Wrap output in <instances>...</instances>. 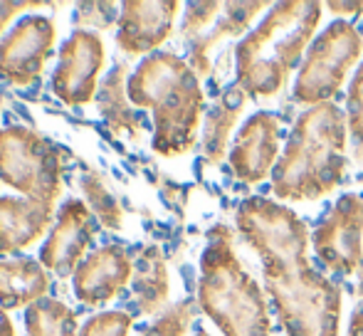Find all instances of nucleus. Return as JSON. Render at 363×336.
Instances as JSON below:
<instances>
[{
  "mask_svg": "<svg viewBox=\"0 0 363 336\" xmlns=\"http://www.w3.org/2000/svg\"><path fill=\"white\" fill-rule=\"evenodd\" d=\"M267 8V3H225V13L213 25L208 33L196 38L191 43V55H188V65L198 77H208L213 72L211 52L218 47L223 40L238 38L250 28L255 18Z\"/></svg>",
  "mask_w": 363,
  "mask_h": 336,
  "instance_id": "nucleus-17",
  "label": "nucleus"
},
{
  "mask_svg": "<svg viewBox=\"0 0 363 336\" xmlns=\"http://www.w3.org/2000/svg\"><path fill=\"white\" fill-rule=\"evenodd\" d=\"M319 262L339 274H354L363 259V193H344L311 235Z\"/></svg>",
  "mask_w": 363,
  "mask_h": 336,
  "instance_id": "nucleus-8",
  "label": "nucleus"
},
{
  "mask_svg": "<svg viewBox=\"0 0 363 336\" xmlns=\"http://www.w3.org/2000/svg\"><path fill=\"white\" fill-rule=\"evenodd\" d=\"M50 277L43 262L33 257L0 259V307L25 309L45 299Z\"/></svg>",
  "mask_w": 363,
  "mask_h": 336,
  "instance_id": "nucleus-18",
  "label": "nucleus"
},
{
  "mask_svg": "<svg viewBox=\"0 0 363 336\" xmlns=\"http://www.w3.org/2000/svg\"><path fill=\"white\" fill-rule=\"evenodd\" d=\"M326 8L329 10H334L336 15H363V3H326Z\"/></svg>",
  "mask_w": 363,
  "mask_h": 336,
  "instance_id": "nucleus-29",
  "label": "nucleus"
},
{
  "mask_svg": "<svg viewBox=\"0 0 363 336\" xmlns=\"http://www.w3.org/2000/svg\"><path fill=\"white\" fill-rule=\"evenodd\" d=\"M361 52L359 28L346 20H334L306 50L294 82V99L306 106L331 101L341 91L351 67L361 60Z\"/></svg>",
  "mask_w": 363,
  "mask_h": 336,
  "instance_id": "nucleus-7",
  "label": "nucleus"
},
{
  "mask_svg": "<svg viewBox=\"0 0 363 336\" xmlns=\"http://www.w3.org/2000/svg\"><path fill=\"white\" fill-rule=\"evenodd\" d=\"M129 65L116 62L101 79L96 91V106L101 119L116 136L126 134L129 139L139 141L144 134V119L129 99Z\"/></svg>",
  "mask_w": 363,
  "mask_h": 336,
  "instance_id": "nucleus-16",
  "label": "nucleus"
},
{
  "mask_svg": "<svg viewBox=\"0 0 363 336\" xmlns=\"http://www.w3.org/2000/svg\"><path fill=\"white\" fill-rule=\"evenodd\" d=\"M74 297L86 307H101L126 289L134 277V257L121 245H104L89 252L72 274Z\"/></svg>",
  "mask_w": 363,
  "mask_h": 336,
  "instance_id": "nucleus-14",
  "label": "nucleus"
},
{
  "mask_svg": "<svg viewBox=\"0 0 363 336\" xmlns=\"http://www.w3.org/2000/svg\"><path fill=\"white\" fill-rule=\"evenodd\" d=\"M57 40V25L48 15H25L0 40V77L15 86H33L45 72Z\"/></svg>",
  "mask_w": 363,
  "mask_h": 336,
  "instance_id": "nucleus-9",
  "label": "nucleus"
},
{
  "mask_svg": "<svg viewBox=\"0 0 363 336\" xmlns=\"http://www.w3.org/2000/svg\"><path fill=\"white\" fill-rule=\"evenodd\" d=\"M181 10L176 0H126L116 23V47L124 55H146L161 47L173 33Z\"/></svg>",
  "mask_w": 363,
  "mask_h": 336,
  "instance_id": "nucleus-13",
  "label": "nucleus"
},
{
  "mask_svg": "<svg viewBox=\"0 0 363 336\" xmlns=\"http://www.w3.org/2000/svg\"><path fill=\"white\" fill-rule=\"evenodd\" d=\"M119 13L121 5L114 3H79L74 8L72 23L77 25V30H109L114 23H119Z\"/></svg>",
  "mask_w": 363,
  "mask_h": 336,
  "instance_id": "nucleus-25",
  "label": "nucleus"
},
{
  "mask_svg": "<svg viewBox=\"0 0 363 336\" xmlns=\"http://www.w3.org/2000/svg\"><path fill=\"white\" fill-rule=\"evenodd\" d=\"M129 99L153 116L151 146L158 156L173 159L196 146L206 94L188 60L176 52H153L129 77Z\"/></svg>",
  "mask_w": 363,
  "mask_h": 336,
  "instance_id": "nucleus-4",
  "label": "nucleus"
},
{
  "mask_svg": "<svg viewBox=\"0 0 363 336\" xmlns=\"http://www.w3.org/2000/svg\"><path fill=\"white\" fill-rule=\"evenodd\" d=\"M346 141L349 121L339 104L326 101L301 111L272 171L274 196L287 203H309L334 193L349 166Z\"/></svg>",
  "mask_w": 363,
  "mask_h": 336,
  "instance_id": "nucleus-2",
  "label": "nucleus"
},
{
  "mask_svg": "<svg viewBox=\"0 0 363 336\" xmlns=\"http://www.w3.org/2000/svg\"><path fill=\"white\" fill-rule=\"evenodd\" d=\"M346 121H349V136L354 144L356 161H361L363 156V65L359 72L354 74L346 94Z\"/></svg>",
  "mask_w": 363,
  "mask_h": 336,
  "instance_id": "nucleus-24",
  "label": "nucleus"
},
{
  "mask_svg": "<svg viewBox=\"0 0 363 336\" xmlns=\"http://www.w3.org/2000/svg\"><path fill=\"white\" fill-rule=\"evenodd\" d=\"M250 96L238 84L228 86L223 94L213 101V106L206 111V126H203V159L208 166L223 164L225 154H230V134L238 126L242 109Z\"/></svg>",
  "mask_w": 363,
  "mask_h": 336,
  "instance_id": "nucleus-19",
  "label": "nucleus"
},
{
  "mask_svg": "<svg viewBox=\"0 0 363 336\" xmlns=\"http://www.w3.org/2000/svg\"><path fill=\"white\" fill-rule=\"evenodd\" d=\"M0 183L55 208L62 196V151L28 126L0 129Z\"/></svg>",
  "mask_w": 363,
  "mask_h": 336,
  "instance_id": "nucleus-6",
  "label": "nucleus"
},
{
  "mask_svg": "<svg viewBox=\"0 0 363 336\" xmlns=\"http://www.w3.org/2000/svg\"><path fill=\"white\" fill-rule=\"evenodd\" d=\"M198 307L225 336H272L262 287L235 252L233 230L213 225L201 254Z\"/></svg>",
  "mask_w": 363,
  "mask_h": 336,
  "instance_id": "nucleus-5",
  "label": "nucleus"
},
{
  "mask_svg": "<svg viewBox=\"0 0 363 336\" xmlns=\"http://www.w3.org/2000/svg\"><path fill=\"white\" fill-rule=\"evenodd\" d=\"M356 292L363 297V259H361V267H359V289H356Z\"/></svg>",
  "mask_w": 363,
  "mask_h": 336,
  "instance_id": "nucleus-32",
  "label": "nucleus"
},
{
  "mask_svg": "<svg viewBox=\"0 0 363 336\" xmlns=\"http://www.w3.org/2000/svg\"><path fill=\"white\" fill-rule=\"evenodd\" d=\"M279 116L272 111H257L245 121L230 146V168L235 178L257 186L274 171L279 161Z\"/></svg>",
  "mask_w": 363,
  "mask_h": 336,
  "instance_id": "nucleus-12",
  "label": "nucleus"
},
{
  "mask_svg": "<svg viewBox=\"0 0 363 336\" xmlns=\"http://www.w3.org/2000/svg\"><path fill=\"white\" fill-rule=\"evenodd\" d=\"M321 23V3L284 0L235 45V84L250 99H272L289 82Z\"/></svg>",
  "mask_w": 363,
  "mask_h": 336,
  "instance_id": "nucleus-3",
  "label": "nucleus"
},
{
  "mask_svg": "<svg viewBox=\"0 0 363 336\" xmlns=\"http://www.w3.org/2000/svg\"><path fill=\"white\" fill-rule=\"evenodd\" d=\"M25 336H79L74 309L52 297H45L25 312Z\"/></svg>",
  "mask_w": 363,
  "mask_h": 336,
  "instance_id": "nucleus-21",
  "label": "nucleus"
},
{
  "mask_svg": "<svg viewBox=\"0 0 363 336\" xmlns=\"http://www.w3.org/2000/svg\"><path fill=\"white\" fill-rule=\"evenodd\" d=\"M96 218L86 208L84 201L69 198L57 211L52 228L48 233V240L40 250V262L45 269L55 272L60 279L77 272L82 259L86 257V250L94 242L96 235Z\"/></svg>",
  "mask_w": 363,
  "mask_h": 336,
  "instance_id": "nucleus-11",
  "label": "nucleus"
},
{
  "mask_svg": "<svg viewBox=\"0 0 363 336\" xmlns=\"http://www.w3.org/2000/svg\"><path fill=\"white\" fill-rule=\"evenodd\" d=\"M220 10H225V3H188L181 25L183 38H188L193 43L203 33H208L213 28V23H218L220 15H223Z\"/></svg>",
  "mask_w": 363,
  "mask_h": 336,
  "instance_id": "nucleus-26",
  "label": "nucleus"
},
{
  "mask_svg": "<svg viewBox=\"0 0 363 336\" xmlns=\"http://www.w3.org/2000/svg\"><path fill=\"white\" fill-rule=\"evenodd\" d=\"M134 317L121 309H111V312L94 314L84 322L79 329V336H129Z\"/></svg>",
  "mask_w": 363,
  "mask_h": 336,
  "instance_id": "nucleus-27",
  "label": "nucleus"
},
{
  "mask_svg": "<svg viewBox=\"0 0 363 336\" xmlns=\"http://www.w3.org/2000/svg\"><path fill=\"white\" fill-rule=\"evenodd\" d=\"M0 336H15L13 319L8 317V312L3 307H0Z\"/></svg>",
  "mask_w": 363,
  "mask_h": 336,
  "instance_id": "nucleus-31",
  "label": "nucleus"
},
{
  "mask_svg": "<svg viewBox=\"0 0 363 336\" xmlns=\"http://www.w3.org/2000/svg\"><path fill=\"white\" fill-rule=\"evenodd\" d=\"M168 269L163 252L156 245L139 247L134 257V277H131V299L136 309L146 317L158 314L168 302Z\"/></svg>",
  "mask_w": 363,
  "mask_h": 336,
  "instance_id": "nucleus-20",
  "label": "nucleus"
},
{
  "mask_svg": "<svg viewBox=\"0 0 363 336\" xmlns=\"http://www.w3.org/2000/svg\"><path fill=\"white\" fill-rule=\"evenodd\" d=\"M55 223V208L33 198L0 196V254H15L38 242Z\"/></svg>",
  "mask_w": 363,
  "mask_h": 336,
  "instance_id": "nucleus-15",
  "label": "nucleus"
},
{
  "mask_svg": "<svg viewBox=\"0 0 363 336\" xmlns=\"http://www.w3.org/2000/svg\"><path fill=\"white\" fill-rule=\"evenodd\" d=\"M35 8H43V3H3V0H0V35H3V30L8 28V23L15 15L25 13V10H35Z\"/></svg>",
  "mask_w": 363,
  "mask_h": 336,
  "instance_id": "nucleus-28",
  "label": "nucleus"
},
{
  "mask_svg": "<svg viewBox=\"0 0 363 336\" xmlns=\"http://www.w3.org/2000/svg\"><path fill=\"white\" fill-rule=\"evenodd\" d=\"M349 336H363V304L354 309L349 322Z\"/></svg>",
  "mask_w": 363,
  "mask_h": 336,
  "instance_id": "nucleus-30",
  "label": "nucleus"
},
{
  "mask_svg": "<svg viewBox=\"0 0 363 336\" xmlns=\"http://www.w3.org/2000/svg\"><path fill=\"white\" fill-rule=\"evenodd\" d=\"M193 317H196L193 302L183 299V302L173 304L171 309H166L151 327L144 329L141 336H186L193 324Z\"/></svg>",
  "mask_w": 363,
  "mask_h": 336,
  "instance_id": "nucleus-23",
  "label": "nucleus"
},
{
  "mask_svg": "<svg viewBox=\"0 0 363 336\" xmlns=\"http://www.w3.org/2000/svg\"><path fill=\"white\" fill-rule=\"evenodd\" d=\"M79 188L84 193L86 208L96 218V223L104 230H121V225H124V211H121L114 193L104 186L99 173L91 171V168H84L79 176Z\"/></svg>",
  "mask_w": 363,
  "mask_h": 336,
  "instance_id": "nucleus-22",
  "label": "nucleus"
},
{
  "mask_svg": "<svg viewBox=\"0 0 363 336\" xmlns=\"http://www.w3.org/2000/svg\"><path fill=\"white\" fill-rule=\"evenodd\" d=\"M193 336H211V334H208V332H196Z\"/></svg>",
  "mask_w": 363,
  "mask_h": 336,
  "instance_id": "nucleus-33",
  "label": "nucleus"
},
{
  "mask_svg": "<svg viewBox=\"0 0 363 336\" xmlns=\"http://www.w3.org/2000/svg\"><path fill=\"white\" fill-rule=\"evenodd\" d=\"M104 67V43L96 33L74 30L57 52L52 91L67 106H84L99 91V72Z\"/></svg>",
  "mask_w": 363,
  "mask_h": 336,
  "instance_id": "nucleus-10",
  "label": "nucleus"
},
{
  "mask_svg": "<svg viewBox=\"0 0 363 336\" xmlns=\"http://www.w3.org/2000/svg\"><path fill=\"white\" fill-rule=\"evenodd\" d=\"M235 225L257 252L264 287L287 336H339L341 289L309 262V228L291 208L269 198L242 201Z\"/></svg>",
  "mask_w": 363,
  "mask_h": 336,
  "instance_id": "nucleus-1",
  "label": "nucleus"
}]
</instances>
